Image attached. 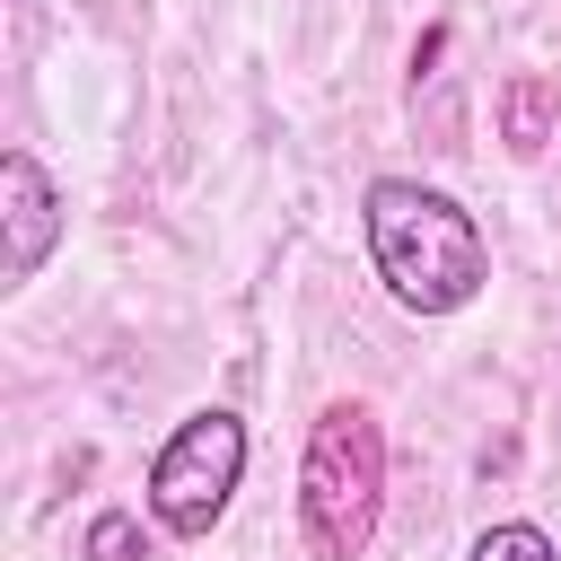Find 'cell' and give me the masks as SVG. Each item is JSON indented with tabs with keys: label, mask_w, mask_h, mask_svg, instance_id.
I'll use <instances>...</instances> for the list:
<instances>
[{
	"label": "cell",
	"mask_w": 561,
	"mask_h": 561,
	"mask_svg": "<svg viewBox=\"0 0 561 561\" xmlns=\"http://www.w3.org/2000/svg\"><path fill=\"white\" fill-rule=\"evenodd\" d=\"M237 482H245V421L219 412V403H202V412H184V421L167 430V447L149 456V517H158L175 543H202V535L228 517Z\"/></svg>",
	"instance_id": "3"
},
{
	"label": "cell",
	"mask_w": 561,
	"mask_h": 561,
	"mask_svg": "<svg viewBox=\"0 0 561 561\" xmlns=\"http://www.w3.org/2000/svg\"><path fill=\"white\" fill-rule=\"evenodd\" d=\"M53 245H61V193L35 167V149H9L0 158V289H26Z\"/></svg>",
	"instance_id": "4"
},
{
	"label": "cell",
	"mask_w": 561,
	"mask_h": 561,
	"mask_svg": "<svg viewBox=\"0 0 561 561\" xmlns=\"http://www.w3.org/2000/svg\"><path fill=\"white\" fill-rule=\"evenodd\" d=\"M386 508V430L368 403H324L298 456V526L316 561H359Z\"/></svg>",
	"instance_id": "2"
},
{
	"label": "cell",
	"mask_w": 561,
	"mask_h": 561,
	"mask_svg": "<svg viewBox=\"0 0 561 561\" xmlns=\"http://www.w3.org/2000/svg\"><path fill=\"white\" fill-rule=\"evenodd\" d=\"M552 123H561L552 79H543V70H508V79H500V140H508V158H543Z\"/></svg>",
	"instance_id": "5"
},
{
	"label": "cell",
	"mask_w": 561,
	"mask_h": 561,
	"mask_svg": "<svg viewBox=\"0 0 561 561\" xmlns=\"http://www.w3.org/2000/svg\"><path fill=\"white\" fill-rule=\"evenodd\" d=\"M359 228H368V263H377L386 298L412 307V316H456L491 289L482 219L421 175H377L359 193Z\"/></svg>",
	"instance_id": "1"
},
{
	"label": "cell",
	"mask_w": 561,
	"mask_h": 561,
	"mask_svg": "<svg viewBox=\"0 0 561 561\" xmlns=\"http://www.w3.org/2000/svg\"><path fill=\"white\" fill-rule=\"evenodd\" d=\"M465 561H561V552H552V535H543V526L500 517V526H482V535H473V552H465Z\"/></svg>",
	"instance_id": "7"
},
{
	"label": "cell",
	"mask_w": 561,
	"mask_h": 561,
	"mask_svg": "<svg viewBox=\"0 0 561 561\" xmlns=\"http://www.w3.org/2000/svg\"><path fill=\"white\" fill-rule=\"evenodd\" d=\"M79 561H149V535L131 508H96L88 535H79Z\"/></svg>",
	"instance_id": "6"
}]
</instances>
